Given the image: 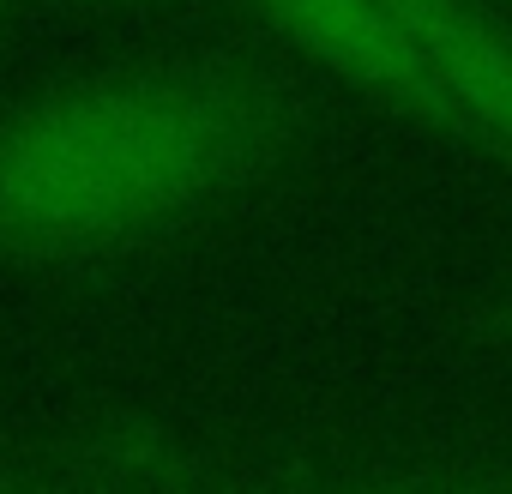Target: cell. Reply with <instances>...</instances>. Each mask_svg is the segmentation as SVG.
Returning <instances> with one entry per match:
<instances>
[{
	"label": "cell",
	"instance_id": "obj_1",
	"mask_svg": "<svg viewBox=\"0 0 512 494\" xmlns=\"http://www.w3.org/2000/svg\"><path fill=\"white\" fill-rule=\"evenodd\" d=\"M302 97L223 55L109 67L0 109V266H73L157 241L272 181Z\"/></svg>",
	"mask_w": 512,
	"mask_h": 494
},
{
	"label": "cell",
	"instance_id": "obj_2",
	"mask_svg": "<svg viewBox=\"0 0 512 494\" xmlns=\"http://www.w3.org/2000/svg\"><path fill=\"white\" fill-rule=\"evenodd\" d=\"M386 13L428 73L446 133L512 163V25L488 0H386Z\"/></svg>",
	"mask_w": 512,
	"mask_h": 494
},
{
	"label": "cell",
	"instance_id": "obj_3",
	"mask_svg": "<svg viewBox=\"0 0 512 494\" xmlns=\"http://www.w3.org/2000/svg\"><path fill=\"white\" fill-rule=\"evenodd\" d=\"M247 13L272 37H284L302 61H314L332 79H344L350 91H362L368 103L446 133V109H440L416 49L392 25L386 0H247Z\"/></svg>",
	"mask_w": 512,
	"mask_h": 494
},
{
	"label": "cell",
	"instance_id": "obj_4",
	"mask_svg": "<svg viewBox=\"0 0 512 494\" xmlns=\"http://www.w3.org/2000/svg\"><path fill=\"white\" fill-rule=\"evenodd\" d=\"M482 332H488V338H500V344H512V296H500V302H494V314H482Z\"/></svg>",
	"mask_w": 512,
	"mask_h": 494
},
{
	"label": "cell",
	"instance_id": "obj_5",
	"mask_svg": "<svg viewBox=\"0 0 512 494\" xmlns=\"http://www.w3.org/2000/svg\"><path fill=\"white\" fill-rule=\"evenodd\" d=\"M97 7H157V0H97Z\"/></svg>",
	"mask_w": 512,
	"mask_h": 494
},
{
	"label": "cell",
	"instance_id": "obj_6",
	"mask_svg": "<svg viewBox=\"0 0 512 494\" xmlns=\"http://www.w3.org/2000/svg\"><path fill=\"white\" fill-rule=\"evenodd\" d=\"M0 13H7V0H0Z\"/></svg>",
	"mask_w": 512,
	"mask_h": 494
}]
</instances>
